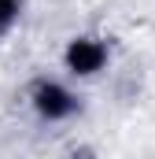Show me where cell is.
Segmentation results:
<instances>
[{
  "instance_id": "3957f363",
  "label": "cell",
  "mask_w": 155,
  "mask_h": 159,
  "mask_svg": "<svg viewBox=\"0 0 155 159\" xmlns=\"http://www.w3.org/2000/svg\"><path fill=\"white\" fill-rule=\"evenodd\" d=\"M19 19V0H0V26H11Z\"/></svg>"
},
{
  "instance_id": "6da1fadb",
  "label": "cell",
  "mask_w": 155,
  "mask_h": 159,
  "mask_svg": "<svg viewBox=\"0 0 155 159\" xmlns=\"http://www.w3.org/2000/svg\"><path fill=\"white\" fill-rule=\"evenodd\" d=\"M33 111H37L41 119H48V122H63V119H70L74 115V107H78V100H74V93L67 89V85H59V81H37L33 85Z\"/></svg>"
},
{
  "instance_id": "7a4b0ae2",
  "label": "cell",
  "mask_w": 155,
  "mask_h": 159,
  "mask_svg": "<svg viewBox=\"0 0 155 159\" xmlns=\"http://www.w3.org/2000/svg\"><path fill=\"white\" fill-rule=\"evenodd\" d=\"M63 63H67V70L78 74V78H92L107 63V44L96 41V37H74L67 44V52H63Z\"/></svg>"
}]
</instances>
